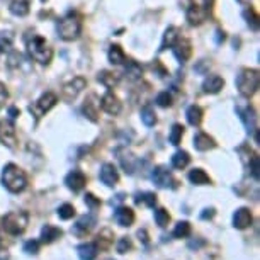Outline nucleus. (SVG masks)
Listing matches in <instances>:
<instances>
[{"instance_id": "a19ab883", "label": "nucleus", "mask_w": 260, "mask_h": 260, "mask_svg": "<svg viewBox=\"0 0 260 260\" xmlns=\"http://www.w3.org/2000/svg\"><path fill=\"white\" fill-rule=\"evenodd\" d=\"M157 104L160 107H170L172 106V95L169 92H160L157 95Z\"/></svg>"}, {"instance_id": "20e7f679", "label": "nucleus", "mask_w": 260, "mask_h": 260, "mask_svg": "<svg viewBox=\"0 0 260 260\" xmlns=\"http://www.w3.org/2000/svg\"><path fill=\"white\" fill-rule=\"evenodd\" d=\"M213 5L214 0H191L186 14L191 26H199L204 21H207V17L211 15V10H213Z\"/></svg>"}, {"instance_id": "b1692460", "label": "nucleus", "mask_w": 260, "mask_h": 260, "mask_svg": "<svg viewBox=\"0 0 260 260\" xmlns=\"http://www.w3.org/2000/svg\"><path fill=\"white\" fill-rule=\"evenodd\" d=\"M125 75L130 80H139L141 78V75H143V66L139 65L138 62H133V60H130V62L126 63V66H125Z\"/></svg>"}, {"instance_id": "9b49d317", "label": "nucleus", "mask_w": 260, "mask_h": 260, "mask_svg": "<svg viewBox=\"0 0 260 260\" xmlns=\"http://www.w3.org/2000/svg\"><path fill=\"white\" fill-rule=\"evenodd\" d=\"M172 50H174L175 58L181 63H186L187 60L191 58V55H193V45H191V41L186 38H179L177 41H175V45L172 46Z\"/></svg>"}, {"instance_id": "bb28decb", "label": "nucleus", "mask_w": 260, "mask_h": 260, "mask_svg": "<svg viewBox=\"0 0 260 260\" xmlns=\"http://www.w3.org/2000/svg\"><path fill=\"white\" fill-rule=\"evenodd\" d=\"M9 9L17 17H24L29 14V0H12Z\"/></svg>"}, {"instance_id": "f8f14e48", "label": "nucleus", "mask_w": 260, "mask_h": 260, "mask_svg": "<svg viewBox=\"0 0 260 260\" xmlns=\"http://www.w3.org/2000/svg\"><path fill=\"white\" fill-rule=\"evenodd\" d=\"M65 184H66V187L70 191H73V193H80V191L85 187L87 177H85V174H83V172L71 170L70 174H68L66 177H65Z\"/></svg>"}, {"instance_id": "4468645a", "label": "nucleus", "mask_w": 260, "mask_h": 260, "mask_svg": "<svg viewBox=\"0 0 260 260\" xmlns=\"http://www.w3.org/2000/svg\"><path fill=\"white\" fill-rule=\"evenodd\" d=\"M238 116L240 119L243 121V125H245L247 131L249 133H254V131H257V116H255V111L252 109L250 106L247 107H238Z\"/></svg>"}, {"instance_id": "f3484780", "label": "nucleus", "mask_w": 260, "mask_h": 260, "mask_svg": "<svg viewBox=\"0 0 260 260\" xmlns=\"http://www.w3.org/2000/svg\"><path fill=\"white\" fill-rule=\"evenodd\" d=\"M252 213L249 207H240L237 209V213L233 214V226L238 228V230H245L252 225Z\"/></svg>"}, {"instance_id": "39448f33", "label": "nucleus", "mask_w": 260, "mask_h": 260, "mask_svg": "<svg viewBox=\"0 0 260 260\" xmlns=\"http://www.w3.org/2000/svg\"><path fill=\"white\" fill-rule=\"evenodd\" d=\"M260 77L259 71L254 68H243L237 77V89L243 97H252L259 90Z\"/></svg>"}, {"instance_id": "6e6552de", "label": "nucleus", "mask_w": 260, "mask_h": 260, "mask_svg": "<svg viewBox=\"0 0 260 260\" xmlns=\"http://www.w3.org/2000/svg\"><path fill=\"white\" fill-rule=\"evenodd\" d=\"M0 141L9 148L17 146V131H15L14 125L7 119L0 121Z\"/></svg>"}, {"instance_id": "9d476101", "label": "nucleus", "mask_w": 260, "mask_h": 260, "mask_svg": "<svg viewBox=\"0 0 260 260\" xmlns=\"http://www.w3.org/2000/svg\"><path fill=\"white\" fill-rule=\"evenodd\" d=\"M151 179L157 184L158 187H177V181L172 177V174L165 167H155L153 172H151Z\"/></svg>"}, {"instance_id": "2eb2a0df", "label": "nucleus", "mask_w": 260, "mask_h": 260, "mask_svg": "<svg viewBox=\"0 0 260 260\" xmlns=\"http://www.w3.org/2000/svg\"><path fill=\"white\" fill-rule=\"evenodd\" d=\"M101 181L102 184H106L107 187H113L119 182V174L118 169L113 165V163H104L101 169Z\"/></svg>"}, {"instance_id": "de8ad7c7", "label": "nucleus", "mask_w": 260, "mask_h": 260, "mask_svg": "<svg viewBox=\"0 0 260 260\" xmlns=\"http://www.w3.org/2000/svg\"><path fill=\"white\" fill-rule=\"evenodd\" d=\"M214 216V209L213 207H207V209H204V213L201 214L202 219H211Z\"/></svg>"}, {"instance_id": "79ce46f5", "label": "nucleus", "mask_w": 260, "mask_h": 260, "mask_svg": "<svg viewBox=\"0 0 260 260\" xmlns=\"http://www.w3.org/2000/svg\"><path fill=\"white\" fill-rule=\"evenodd\" d=\"M131 249H133V243H131V240L128 237H123L118 242V252L119 254H126V252L131 250Z\"/></svg>"}, {"instance_id": "aec40b11", "label": "nucleus", "mask_w": 260, "mask_h": 260, "mask_svg": "<svg viewBox=\"0 0 260 260\" xmlns=\"http://www.w3.org/2000/svg\"><path fill=\"white\" fill-rule=\"evenodd\" d=\"M62 235H63V231L60 230V228L53 226V225H45L41 230V242L50 245V243L57 242L58 238H62Z\"/></svg>"}, {"instance_id": "2f4dec72", "label": "nucleus", "mask_w": 260, "mask_h": 260, "mask_svg": "<svg viewBox=\"0 0 260 260\" xmlns=\"http://www.w3.org/2000/svg\"><path fill=\"white\" fill-rule=\"evenodd\" d=\"M134 202L136 204H146L148 207H155L157 204V194L155 193H138L134 195Z\"/></svg>"}, {"instance_id": "e433bc0d", "label": "nucleus", "mask_w": 260, "mask_h": 260, "mask_svg": "<svg viewBox=\"0 0 260 260\" xmlns=\"http://www.w3.org/2000/svg\"><path fill=\"white\" fill-rule=\"evenodd\" d=\"M182 136H184V126L182 125H174V126H172V131H170V136H169L172 145L177 146L179 143H181Z\"/></svg>"}, {"instance_id": "f257e3e1", "label": "nucleus", "mask_w": 260, "mask_h": 260, "mask_svg": "<svg viewBox=\"0 0 260 260\" xmlns=\"http://www.w3.org/2000/svg\"><path fill=\"white\" fill-rule=\"evenodd\" d=\"M26 45H27V53H29V57L34 62H38L39 65H50L51 58H53V50H51L43 36L33 34L31 38H27Z\"/></svg>"}, {"instance_id": "f704fd0d", "label": "nucleus", "mask_w": 260, "mask_h": 260, "mask_svg": "<svg viewBox=\"0 0 260 260\" xmlns=\"http://www.w3.org/2000/svg\"><path fill=\"white\" fill-rule=\"evenodd\" d=\"M174 235L175 238H187L191 235V225L187 221H181V223H177L174 228Z\"/></svg>"}, {"instance_id": "7c9ffc66", "label": "nucleus", "mask_w": 260, "mask_h": 260, "mask_svg": "<svg viewBox=\"0 0 260 260\" xmlns=\"http://www.w3.org/2000/svg\"><path fill=\"white\" fill-rule=\"evenodd\" d=\"M114 243V235H113V231L111 230H102L101 233H99V237H97V243L95 245L97 247H101V249H104V250H107L109 249L111 245Z\"/></svg>"}, {"instance_id": "8fccbe9b", "label": "nucleus", "mask_w": 260, "mask_h": 260, "mask_svg": "<svg viewBox=\"0 0 260 260\" xmlns=\"http://www.w3.org/2000/svg\"><path fill=\"white\" fill-rule=\"evenodd\" d=\"M138 237H139V240H143V243H148V235H146V230H139V231H138Z\"/></svg>"}, {"instance_id": "473e14b6", "label": "nucleus", "mask_w": 260, "mask_h": 260, "mask_svg": "<svg viewBox=\"0 0 260 260\" xmlns=\"http://www.w3.org/2000/svg\"><path fill=\"white\" fill-rule=\"evenodd\" d=\"M83 113L90 121H97V102H94V95H90L89 101H85V104H83Z\"/></svg>"}, {"instance_id": "4c0bfd02", "label": "nucleus", "mask_w": 260, "mask_h": 260, "mask_svg": "<svg viewBox=\"0 0 260 260\" xmlns=\"http://www.w3.org/2000/svg\"><path fill=\"white\" fill-rule=\"evenodd\" d=\"M12 43H14V38L10 33H0V55L9 51L12 48Z\"/></svg>"}, {"instance_id": "a211bd4d", "label": "nucleus", "mask_w": 260, "mask_h": 260, "mask_svg": "<svg viewBox=\"0 0 260 260\" xmlns=\"http://www.w3.org/2000/svg\"><path fill=\"white\" fill-rule=\"evenodd\" d=\"M94 225H95V216L85 214L77 221V225H75V228H73V233L78 235V237H85L87 233H90L92 231Z\"/></svg>"}, {"instance_id": "c756f323", "label": "nucleus", "mask_w": 260, "mask_h": 260, "mask_svg": "<svg viewBox=\"0 0 260 260\" xmlns=\"http://www.w3.org/2000/svg\"><path fill=\"white\" fill-rule=\"evenodd\" d=\"M187 121H189L191 126H199L202 121V109L199 106H189L187 107Z\"/></svg>"}, {"instance_id": "cd10ccee", "label": "nucleus", "mask_w": 260, "mask_h": 260, "mask_svg": "<svg viewBox=\"0 0 260 260\" xmlns=\"http://www.w3.org/2000/svg\"><path fill=\"white\" fill-rule=\"evenodd\" d=\"M107 57H109V62L113 63V65H123V63L126 62V55H125V51H123V48L119 45L111 46Z\"/></svg>"}, {"instance_id": "09e8293b", "label": "nucleus", "mask_w": 260, "mask_h": 260, "mask_svg": "<svg viewBox=\"0 0 260 260\" xmlns=\"http://www.w3.org/2000/svg\"><path fill=\"white\" fill-rule=\"evenodd\" d=\"M9 252L7 249H3V247H0V260H9Z\"/></svg>"}, {"instance_id": "c85d7f7f", "label": "nucleus", "mask_w": 260, "mask_h": 260, "mask_svg": "<svg viewBox=\"0 0 260 260\" xmlns=\"http://www.w3.org/2000/svg\"><path fill=\"white\" fill-rule=\"evenodd\" d=\"M189 162H191L189 153L184 150H179L177 153H174V157H172V167H174V169H179V170L186 169V167L189 165Z\"/></svg>"}, {"instance_id": "423d86ee", "label": "nucleus", "mask_w": 260, "mask_h": 260, "mask_svg": "<svg viewBox=\"0 0 260 260\" xmlns=\"http://www.w3.org/2000/svg\"><path fill=\"white\" fill-rule=\"evenodd\" d=\"M29 225V214L26 211H12L2 218V230L9 235H21Z\"/></svg>"}, {"instance_id": "3c124183", "label": "nucleus", "mask_w": 260, "mask_h": 260, "mask_svg": "<svg viewBox=\"0 0 260 260\" xmlns=\"http://www.w3.org/2000/svg\"><path fill=\"white\" fill-rule=\"evenodd\" d=\"M19 114H21V113H19V111L15 109V107H10V116H12V118H17Z\"/></svg>"}, {"instance_id": "f03ea898", "label": "nucleus", "mask_w": 260, "mask_h": 260, "mask_svg": "<svg viewBox=\"0 0 260 260\" xmlns=\"http://www.w3.org/2000/svg\"><path fill=\"white\" fill-rule=\"evenodd\" d=\"M2 184L9 193H22L27 186V177L24 174V170L19 169L14 163H9V165L3 167L2 170Z\"/></svg>"}, {"instance_id": "72a5a7b5", "label": "nucleus", "mask_w": 260, "mask_h": 260, "mask_svg": "<svg viewBox=\"0 0 260 260\" xmlns=\"http://www.w3.org/2000/svg\"><path fill=\"white\" fill-rule=\"evenodd\" d=\"M141 121L150 128L157 125V114H155V111L151 106H145L141 109Z\"/></svg>"}, {"instance_id": "dca6fc26", "label": "nucleus", "mask_w": 260, "mask_h": 260, "mask_svg": "<svg viewBox=\"0 0 260 260\" xmlns=\"http://www.w3.org/2000/svg\"><path fill=\"white\" fill-rule=\"evenodd\" d=\"M114 219L119 226H131L134 223V211L131 207L126 206H119L114 213Z\"/></svg>"}, {"instance_id": "7ed1b4c3", "label": "nucleus", "mask_w": 260, "mask_h": 260, "mask_svg": "<svg viewBox=\"0 0 260 260\" xmlns=\"http://www.w3.org/2000/svg\"><path fill=\"white\" fill-rule=\"evenodd\" d=\"M57 31L63 41H73V39H77L80 33H82V21H80L77 14L68 12L65 17H62L58 21Z\"/></svg>"}, {"instance_id": "c03bdc74", "label": "nucleus", "mask_w": 260, "mask_h": 260, "mask_svg": "<svg viewBox=\"0 0 260 260\" xmlns=\"http://www.w3.org/2000/svg\"><path fill=\"white\" fill-rule=\"evenodd\" d=\"M250 170H252V175L255 179H259V157L257 155H252L250 157Z\"/></svg>"}, {"instance_id": "412c9836", "label": "nucleus", "mask_w": 260, "mask_h": 260, "mask_svg": "<svg viewBox=\"0 0 260 260\" xmlns=\"http://www.w3.org/2000/svg\"><path fill=\"white\" fill-rule=\"evenodd\" d=\"M77 254L82 260H94L99 254V247L92 242L82 243V245L77 247Z\"/></svg>"}, {"instance_id": "37998d69", "label": "nucleus", "mask_w": 260, "mask_h": 260, "mask_svg": "<svg viewBox=\"0 0 260 260\" xmlns=\"http://www.w3.org/2000/svg\"><path fill=\"white\" fill-rule=\"evenodd\" d=\"M24 252L29 255H36L39 252V242H36V240H29V242L24 243Z\"/></svg>"}, {"instance_id": "393cba45", "label": "nucleus", "mask_w": 260, "mask_h": 260, "mask_svg": "<svg viewBox=\"0 0 260 260\" xmlns=\"http://www.w3.org/2000/svg\"><path fill=\"white\" fill-rule=\"evenodd\" d=\"M189 181L194 184V186H209L211 179L209 175L206 174L202 169H194L189 172Z\"/></svg>"}, {"instance_id": "ea45409f", "label": "nucleus", "mask_w": 260, "mask_h": 260, "mask_svg": "<svg viewBox=\"0 0 260 260\" xmlns=\"http://www.w3.org/2000/svg\"><path fill=\"white\" fill-rule=\"evenodd\" d=\"M58 216L62 219H71L75 216V207L71 204H63L58 207Z\"/></svg>"}, {"instance_id": "603ef678", "label": "nucleus", "mask_w": 260, "mask_h": 260, "mask_svg": "<svg viewBox=\"0 0 260 260\" xmlns=\"http://www.w3.org/2000/svg\"><path fill=\"white\" fill-rule=\"evenodd\" d=\"M240 3H247V2H250V0H238Z\"/></svg>"}, {"instance_id": "1a4fd4ad", "label": "nucleus", "mask_w": 260, "mask_h": 260, "mask_svg": "<svg viewBox=\"0 0 260 260\" xmlns=\"http://www.w3.org/2000/svg\"><path fill=\"white\" fill-rule=\"evenodd\" d=\"M85 85H87V80L85 78H83V77H75L73 80H70V82L63 85V90H62L63 99H65V101H73V99L77 97L80 92L85 89Z\"/></svg>"}, {"instance_id": "6ab92c4d", "label": "nucleus", "mask_w": 260, "mask_h": 260, "mask_svg": "<svg viewBox=\"0 0 260 260\" xmlns=\"http://www.w3.org/2000/svg\"><path fill=\"white\" fill-rule=\"evenodd\" d=\"M223 87H225V80L219 77V75H209L202 83V90L206 94H218Z\"/></svg>"}, {"instance_id": "a878e982", "label": "nucleus", "mask_w": 260, "mask_h": 260, "mask_svg": "<svg viewBox=\"0 0 260 260\" xmlns=\"http://www.w3.org/2000/svg\"><path fill=\"white\" fill-rule=\"evenodd\" d=\"M97 80L102 83L104 87H107V89H113V87H116L119 83V75L114 73V71L104 70V71H101V73H99Z\"/></svg>"}, {"instance_id": "0eeeda50", "label": "nucleus", "mask_w": 260, "mask_h": 260, "mask_svg": "<svg viewBox=\"0 0 260 260\" xmlns=\"http://www.w3.org/2000/svg\"><path fill=\"white\" fill-rule=\"evenodd\" d=\"M58 102V97L53 94V92H46V94H43L41 97L38 99L36 102H33L29 106V113L34 116L36 119H41L43 116H45L48 111H51L55 106H57Z\"/></svg>"}, {"instance_id": "4be33fe9", "label": "nucleus", "mask_w": 260, "mask_h": 260, "mask_svg": "<svg viewBox=\"0 0 260 260\" xmlns=\"http://www.w3.org/2000/svg\"><path fill=\"white\" fill-rule=\"evenodd\" d=\"M216 146V141L211 138L209 134L206 133H197L194 138V148L199 151H207V150H213Z\"/></svg>"}, {"instance_id": "49530a36", "label": "nucleus", "mask_w": 260, "mask_h": 260, "mask_svg": "<svg viewBox=\"0 0 260 260\" xmlns=\"http://www.w3.org/2000/svg\"><path fill=\"white\" fill-rule=\"evenodd\" d=\"M85 202L89 204L90 207H97V206H101V199H97L94 194H87V195H85Z\"/></svg>"}, {"instance_id": "a18cd8bd", "label": "nucleus", "mask_w": 260, "mask_h": 260, "mask_svg": "<svg viewBox=\"0 0 260 260\" xmlns=\"http://www.w3.org/2000/svg\"><path fill=\"white\" fill-rule=\"evenodd\" d=\"M7 99H9V90H7V87L3 85L2 82H0V109L5 106Z\"/></svg>"}, {"instance_id": "ddd939ff", "label": "nucleus", "mask_w": 260, "mask_h": 260, "mask_svg": "<svg viewBox=\"0 0 260 260\" xmlns=\"http://www.w3.org/2000/svg\"><path fill=\"white\" fill-rule=\"evenodd\" d=\"M101 107L111 116H118L119 113H121V102H119V99L116 97L113 92H106V94L102 95Z\"/></svg>"}, {"instance_id": "58836bf2", "label": "nucleus", "mask_w": 260, "mask_h": 260, "mask_svg": "<svg viewBox=\"0 0 260 260\" xmlns=\"http://www.w3.org/2000/svg\"><path fill=\"white\" fill-rule=\"evenodd\" d=\"M243 15H245L247 22H249V26L252 27V29L257 31V29H259V15L255 14V10L252 9V7H249V9L243 12Z\"/></svg>"}, {"instance_id": "5701e85b", "label": "nucleus", "mask_w": 260, "mask_h": 260, "mask_svg": "<svg viewBox=\"0 0 260 260\" xmlns=\"http://www.w3.org/2000/svg\"><path fill=\"white\" fill-rule=\"evenodd\" d=\"M181 38V31H179V27L175 26H170L169 29L165 31V34H163V41H162V46H160V50H167V48H172L175 45V41Z\"/></svg>"}, {"instance_id": "c9c22d12", "label": "nucleus", "mask_w": 260, "mask_h": 260, "mask_svg": "<svg viewBox=\"0 0 260 260\" xmlns=\"http://www.w3.org/2000/svg\"><path fill=\"white\" fill-rule=\"evenodd\" d=\"M155 221H157L158 226L165 228V226L170 223V214H169V211H167L165 207H160V209H157V211H155Z\"/></svg>"}]
</instances>
